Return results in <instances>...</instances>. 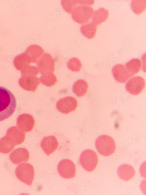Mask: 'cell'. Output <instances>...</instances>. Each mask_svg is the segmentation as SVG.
I'll use <instances>...</instances> for the list:
<instances>
[{
  "label": "cell",
  "instance_id": "6da1fadb",
  "mask_svg": "<svg viewBox=\"0 0 146 195\" xmlns=\"http://www.w3.org/2000/svg\"><path fill=\"white\" fill-rule=\"evenodd\" d=\"M16 105V99L13 93L0 86V121L11 116L15 110Z\"/></svg>",
  "mask_w": 146,
  "mask_h": 195
},
{
  "label": "cell",
  "instance_id": "7a4b0ae2",
  "mask_svg": "<svg viewBox=\"0 0 146 195\" xmlns=\"http://www.w3.org/2000/svg\"><path fill=\"white\" fill-rule=\"evenodd\" d=\"M98 152L102 156H107L113 154L116 149V145L113 138L107 135L99 137L95 142Z\"/></svg>",
  "mask_w": 146,
  "mask_h": 195
},
{
  "label": "cell",
  "instance_id": "3957f363",
  "mask_svg": "<svg viewBox=\"0 0 146 195\" xmlns=\"http://www.w3.org/2000/svg\"><path fill=\"white\" fill-rule=\"evenodd\" d=\"M15 173L16 177L20 181L29 186L32 185L34 171L31 164L26 163L20 164L16 168Z\"/></svg>",
  "mask_w": 146,
  "mask_h": 195
},
{
  "label": "cell",
  "instance_id": "277c9868",
  "mask_svg": "<svg viewBox=\"0 0 146 195\" xmlns=\"http://www.w3.org/2000/svg\"><path fill=\"white\" fill-rule=\"evenodd\" d=\"M93 10L91 6L81 5L75 7L72 13L73 20L79 24H85L92 17Z\"/></svg>",
  "mask_w": 146,
  "mask_h": 195
},
{
  "label": "cell",
  "instance_id": "5b68a950",
  "mask_svg": "<svg viewBox=\"0 0 146 195\" xmlns=\"http://www.w3.org/2000/svg\"><path fill=\"white\" fill-rule=\"evenodd\" d=\"M79 160L82 167L86 171L91 172L96 167L98 162V158L95 151L88 149L82 152L80 156Z\"/></svg>",
  "mask_w": 146,
  "mask_h": 195
},
{
  "label": "cell",
  "instance_id": "8992f818",
  "mask_svg": "<svg viewBox=\"0 0 146 195\" xmlns=\"http://www.w3.org/2000/svg\"><path fill=\"white\" fill-rule=\"evenodd\" d=\"M36 63L39 72L41 75L53 73L55 70L54 62L50 54L44 53L39 59Z\"/></svg>",
  "mask_w": 146,
  "mask_h": 195
},
{
  "label": "cell",
  "instance_id": "52a82bcc",
  "mask_svg": "<svg viewBox=\"0 0 146 195\" xmlns=\"http://www.w3.org/2000/svg\"><path fill=\"white\" fill-rule=\"evenodd\" d=\"M57 169L59 174L63 178L70 179L75 176V165L69 159H64L61 161L58 164Z\"/></svg>",
  "mask_w": 146,
  "mask_h": 195
},
{
  "label": "cell",
  "instance_id": "ba28073f",
  "mask_svg": "<svg viewBox=\"0 0 146 195\" xmlns=\"http://www.w3.org/2000/svg\"><path fill=\"white\" fill-rule=\"evenodd\" d=\"M77 105L76 99L72 96H68L59 100L56 103V106L59 112L67 114L75 110Z\"/></svg>",
  "mask_w": 146,
  "mask_h": 195
},
{
  "label": "cell",
  "instance_id": "9c48e42d",
  "mask_svg": "<svg viewBox=\"0 0 146 195\" xmlns=\"http://www.w3.org/2000/svg\"><path fill=\"white\" fill-rule=\"evenodd\" d=\"M145 86V82L141 76H136L130 78L125 85L126 91L133 95H137L140 94Z\"/></svg>",
  "mask_w": 146,
  "mask_h": 195
},
{
  "label": "cell",
  "instance_id": "30bf717a",
  "mask_svg": "<svg viewBox=\"0 0 146 195\" xmlns=\"http://www.w3.org/2000/svg\"><path fill=\"white\" fill-rule=\"evenodd\" d=\"M113 77L117 82L125 83L133 75L126 69L125 66L122 64H118L114 65L112 70Z\"/></svg>",
  "mask_w": 146,
  "mask_h": 195
},
{
  "label": "cell",
  "instance_id": "8fae6325",
  "mask_svg": "<svg viewBox=\"0 0 146 195\" xmlns=\"http://www.w3.org/2000/svg\"><path fill=\"white\" fill-rule=\"evenodd\" d=\"M9 158L13 164L18 165L22 162H27L29 159V154L26 149L20 148L15 149L11 152Z\"/></svg>",
  "mask_w": 146,
  "mask_h": 195
},
{
  "label": "cell",
  "instance_id": "7c38bea8",
  "mask_svg": "<svg viewBox=\"0 0 146 195\" xmlns=\"http://www.w3.org/2000/svg\"><path fill=\"white\" fill-rule=\"evenodd\" d=\"M58 145L57 140L54 136L44 137L40 144L41 148L48 156L54 152Z\"/></svg>",
  "mask_w": 146,
  "mask_h": 195
},
{
  "label": "cell",
  "instance_id": "4fadbf2b",
  "mask_svg": "<svg viewBox=\"0 0 146 195\" xmlns=\"http://www.w3.org/2000/svg\"><path fill=\"white\" fill-rule=\"evenodd\" d=\"M117 172L118 176L121 179L126 181L131 179L135 174L133 167L128 164H124L119 166Z\"/></svg>",
  "mask_w": 146,
  "mask_h": 195
},
{
  "label": "cell",
  "instance_id": "5bb4252c",
  "mask_svg": "<svg viewBox=\"0 0 146 195\" xmlns=\"http://www.w3.org/2000/svg\"><path fill=\"white\" fill-rule=\"evenodd\" d=\"M27 51L30 56L31 61L35 63H36L39 58L44 53L43 48L37 44L30 46Z\"/></svg>",
  "mask_w": 146,
  "mask_h": 195
},
{
  "label": "cell",
  "instance_id": "9a60e30c",
  "mask_svg": "<svg viewBox=\"0 0 146 195\" xmlns=\"http://www.w3.org/2000/svg\"><path fill=\"white\" fill-rule=\"evenodd\" d=\"M109 11L103 8H101L93 12L92 16V22L96 25L104 22L107 19Z\"/></svg>",
  "mask_w": 146,
  "mask_h": 195
},
{
  "label": "cell",
  "instance_id": "2e32d148",
  "mask_svg": "<svg viewBox=\"0 0 146 195\" xmlns=\"http://www.w3.org/2000/svg\"><path fill=\"white\" fill-rule=\"evenodd\" d=\"M88 85L87 82L83 79H80L75 82L72 87V92L78 97L84 96L87 92Z\"/></svg>",
  "mask_w": 146,
  "mask_h": 195
},
{
  "label": "cell",
  "instance_id": "e0dca14e",
  "mask_svg": "<svg viewBox=\"0 0 146 195\" xmlns=\"http://www.w3.org/2000/svg\"><path fill=\"white\" fill-rule=\"evenodd\" d=\"M97 26L92 22L83 25L80 31L84 36L88 39L93 38L96 33Z\"/></svg>",
  "mask_w": 146,
  "mask_h": 195
},
{
  "label": "cell",
  "instance_id": "ac0fdd59",
  "mask_svg": "<svg viewBox=\"0 0 146 195\" xmlns=\"http://www.w3.org/2000/svg\"><path fill=\"white\" fill-rule=\"evenodd\" d=\"M126 70L134 75L138 73L140 70L141 63L140 60L137 58H133L125 64Z\"/></svg>",
  "mask_w": 146,
  "mask_h": 195
},
{
  "label": "cell",
  "instance_id": "d6986e66",
  "mask_svg": "<svg viewBox=\"0 0 146 195\" xmlns=\"http://www.w3.org/2000/svg\"><path fill=\"white\" fill-rule=\"evenodd\" d=\"M39 79L40 83L48 87L54 85L57 81L56 76L53 73L42 74Z\"/></svg>",
  "mask_w": 146,
  "mask_h": 195
},
{
  "label": "cell",
  "instance_id": "ffe728a7",
  "mask_svg": "<svg viewBox=\"0 0 146 195\" xmlns=\"http://www.w3.org/2000/svg\"><path fill=\"white\" fill-rule=\"evenodd\" d=\"M146 6L145 0H133L131 4L132 10L137 15L140 14L144 11L145 9Z\"/></svg>",
  "mask_w": 146,
  "mask_h": 195
},
{
  "label": "cell",
  "instance_id": "44dd1931",
  "mask_svg": "<svg viewBox=\"0 0 146 195\" xmlns=\"http://www.w3.org/2000/svg\"><path fill=\"white\" fill-rule=\"evenodd\" d=\"M80 61L77 58L73 57L67 62V67L72 72H79L82 67Z\"/></svg>",
  "mask_w": 146,
  "mask_h": 195
},
{
  "label": "cell",
  "instance_id": "7402d4cb",
  "mask_svg": "<svg viewBox=\"0 0 146 195\" xmlns=\"http://www.w3.org/2000/svg\"><path fill=\"white\" fill-rule=\"evenodd\" d=\"M14 146L6 138H3L0 140V152L4 154H7L13 149Z\"/></svg>",
  "mask_w": 146,
  "mask_h": 195
},
{
  "label": "cell",
  "instance_id": "603a6c76",
  "mask_svg": "<svg viewBox=\"0 0 146 195\" xmlns=\"http://www.w3.org/2000/svg\"><path fill=\"white\" fill-rule=\"evenodd\" d=\"M61 3L63 9L69 14L72 13L73 8L78 4L77 0H62Z\"/></svg>",
  "mask_w": 146,
  "mask_h": 195
},
{
  "label": "cell",
  "instance_id": "cb8c5ba5",
  "mask_svg": "<svg viewBox=\"0 0 146 195\" xmlns=\"http://www.w3.org/2000/svg\"><path fill=\"white\" fill-rule=\"evenodd\" d=\"M7 134L11 135L13 137H14V139L15 140L17 144H21L24 141L25 139V134L20 131L10 130L8 132Z\"/></svg>",
  "mask_w": 146,
  "mask_h": 195
}]
</instances>
